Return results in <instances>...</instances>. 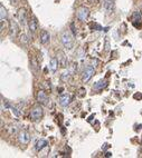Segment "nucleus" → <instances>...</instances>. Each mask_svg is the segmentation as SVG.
Masks as SVG:
<instances>
[{"mask_svg": "<svg viewBox=\"0 0 142 158\" xmlns=\"http://www.w3.org/2000/svg\"><path fill=\"white\" fill-rule=\"evenodd\" d=\"M60 41L67 50H71L73 46H74V39H73V36L71 35V32L68 30H65V31L60 36Z\"/></svg>", "mask_w": 142, "mask_h": 158, "instance_id": "nucleus-1", "label": "nucleus"}, {"mask_svg": "<svg viewBox=\"0 0 142 158\" xmlns=\"http://www.w3.org/2000/svg\"><path fill=\"white\" fill-rule=\"evenodd\" d=\"M90 16V9L85 7V6H81L77 8L76 10V18L79 20V21H86L87 18Z\"/></svg>", "mask_w": 142, "mask_h": 158, "instance_id": "nucleus-2", "label": "nucleus"}, {"mask_svg": "<svg viewBox=\"0 0 142 158\" xmlns=\"http://www.w3.org/2000/svg\"><path fill=\"white\" fill-rule=\"evenodd\" d=\"M43 115H44L43 107L42 106H35L32 110H30V115H29V117H30V119H32V121H37V120H39V119L43 117Z\"/></svg>", "mask_w": 142, "mask_h": 158, "instance_id": "nucleus-3", "label": "nucleus"}, {"mask_svg": "<svg viewBox=\"0 0 142 158\" xmlns=\"http://www.w3.org/2000/svg\"><path fill=\"white\" fill-rule=\"evenodd\" d=\"M95 74V69L94 67H92V66H87L83 71V75H82V80H83L84 83H88L90 80L92 79L93 75Z\"/></svg>", "mask_w": 142, "mask_h": 158, "instance_id": "nucleus-4", "label": "nucleus"}, {"mask_svg": "<svg viewBox=\"0 0 142 158\" xmlns=\"http://www.w3.org/2000/svg\"><path fill=\"white\" fill-rule=\"evenodd\" d=\"M36 98H37V101L39 105H47L48 104V96H47V92L45 90H39L37 92V96H36Z\"/></svg>", "mask_w": 142, "mask_h": 158, "instance_id": "nucleus-5", "label": "nucleus"}, {"mask_svg": "<svg viewBox=\"0 0 142 158\" xmlns=\"http://www.w3.org/2000/svg\"><path fill=\"white\" fill-rule=\"evenodd\" d=\"M18 140H19V142L21 144V145H27V144H29V142H30V135H29V133H27V131H20L19 134H18Z\"/></svg>", "mask_w": 142, "mask_h": 158, "instance_id": "nucleus-6", "label": "nucleus"}, {"mask_svg": "<svg viewBox=\"0 0 142 158\" xmlns=\"http://www.w3.org/2000/svg\"><path fill=\"white\" fill-rule=\"evenodd\" d=\"M17 18L19 20L20 25L24 26L26 24V20H27V11L25 8H19L18 9V12H17Z\"/></svg>", "mask_w": 142, "mask_h": 158, "instance_id": "nucleus-7", "label": "nucleus"}, {"mask_svg": "<svg viewBox=\"0 0 142 158\" xmlns=\"http://www.w3.org/2000/svg\"><path fill=\"white\" fill-rule=\"evenodd\" d=\"M71 96L68 95V94H64V95H60L58 98V103L59 105L62 107H67L69 104H71Z\"/></svg>", "mask_w": 142, "mask_h": 158, "instance_id": "nucleus-8", "label": "nucleus"}, {"mask_svg": "<svg viewBox=\"0 0 142 158\" xmlns=\"http://www.w3.org/2000/svg\"><path fill=\"white\" fill-rule=\"evenodd\" d=\"M9 29H10V35H11L12 37H17L18 32H19V26L17 24V21L11 20L10 24H9Z\"/></svg>", "mask_w": 142, "mask_h": 158, "instance_id": "nucleus-9", "label": "nucleus"}, {"mask_svg": "<svg viewBox=\"0 0 142 158\" xmlns=\"http://www.w3.org/2000/svg\"><path fill=\"white\" fill-rule=\"evenodd\" d=\"M56 58L58 60V63L60 67L65 68L67 66V57L65 56L63 51H58L57 52V56H56Z\"/></svg>", "mask_w": 142, "mask_h": 158, "instance_id": "nucleus-10", "label": "nucleus"}, {"mask_svg": "<svg viewBox=\"0 0 142 158\" xmlns=\"http://www.w3.org/2000/svg\"><path fill=\"white\" fill-rule=\"evenodd\" d=\"M114 0H103V7L107 13H111L114 10Z\"/></svg>", "mask_w": 142, "mask_h": 158, "instance_id": "nucleus-11", "label": "nucleus"}, {"mask_svg": "<svg viewBox=\"0 0 142 158\" xmlns=\"http://www.w3.org/2000/svg\"><path fill=\"white\" fill-rule=\"evenodd\" d=\"M49 39H51V35H49L46 30H43V31L40 32V36H39L40 44L42 45H47L48 42H49Z\"/></svg>", "mask_w": 142, "mask_h": 158, "instance_id": "nucleus-12", "label": "nucleus"}, {"mask_svg": "<svg viewBox=\"0 0 142 158\" xmlns=\"http://www.w3.org/2000/svg\"><path fill=\"white\" fill-rule=\"evenodd\" d=\"M28 27H29V30L32 32H35L37 30V28H38V22H37V19H36L35 17H32L29 19L28 21Z\"/></svg>", "mask_w": 142, "mask_h": 158, "instance_id": "nucleus-13", "label": "nucleus"}, {"mask_svg": "<svg viewBox=\"0 0 142 158\" xmlns=\"http://www.w3.org/2000/svg\"><path fill=\"white\" fill-rule=\"evenodd\" d=\"M58 60H57V58H51V61H49V70L51 71V72H56V70H57V68H58Z\"/></svg>", "mask_w": 142, "mask_h": 158, "instance_id": "nucleus-14", "label": "nucleus"}, {"mask_svg": "<svg viewBox=\"0 0 142 158\" xmlns=\"http://www.w3.org/2000/svg\"><path fill=\"white\" fill-rule=\"evenodd\" d=\"M46 146H47V142H46L45 139H40V140H38L37 144H36V150H37V151H40L44 147H46Z\"/></svg>", "mask_w": 142, "mask_h": 158, "instance_id": "nucleus-15", "label": "nucleus"}, {"mask_svg": "<svg viewBox=\"0 0 142 158\" xmlns=\"http://www.w3.org/2000/svg\"><path fill=\"white\" fill-rule=\"evenodd\" d=\"M7 18V10L5 9L4 4H0V19L1 22H4V20Z\"/></svg>", "mask_w": 142, "mask_h": 158, "instance_id": "nucleus-16", "label": "nucleus"}, {"mask_svg": "<svg viewBox=\"0 0 142 158\" xmlns=\"http://www.w3.org/2000/svg\"><path fill=\"white\" fill-rule=\"evenodd\" d=\"M69 78H71V72H69L68 70H65L63 74H62V76H60V79L63 80L64 83L68 81V80H69Z\"/></svg>", "mask_w": 142, "mask_h": 158, "instance_id": "nucleus-17", "label": "nucleus"}, {"mask_svg": "<svg viewBox=\"0 0 142 158\" xmlns=\"http://www.w3.org/2000/svg\"><path fill=\"white\" fill-rule=\"evenodd\" d=\"M105 86H106V81L101 80V81H99V83H96V85L93 87V89H95V90H100V89H102V88L105 87Z\"/></svg>", "mask_w": 142, "mask_h": 158, "instance_id": "nucleus-18", "label": "nucleus"}, {"mask_svg": "<svg viewBox=\"0 0 142 158\" xmlns=\"http://www.w3.org/2000/svg\"><path fill=\"white\" fill-rule=\"evenodd\" d=\"M20 40H21V42H24V44H27L28 42V38L26 35H21L20 36Z\"/></svg>", "mask_w": 142, "mask_h": 158, "instance_id": "nucleus-19", "label": "nucleus"}, {"mask_svg": "<svg viewBox=\"0 0 142 158\" xmlns=\"http://www.w3.org/2000/svg\"><path fill=\"white\" fill-rule=\"evenodd\" d=\"M104 48H105V51H109V50H110V42H109V38H105V46H104Z\"/></svg>", "mask_w": 142, "mask_h": 158, "instance_id": "nucleus-20", "label": "nucleus"}, {"mask_svg": "<svg viewBox=\"0 0 142 158\" xmlns=\"http://www.w3.org/2000/svg\"><path fill=\"white\" fill-rule=\"evenodd\" d=\"M71 28H72V32H73V35L75 36L76 35V30H75V27H74V24H73V22L71 24Z\"/></svg>", "mask_w": 142, "mask_h": 158, "instance_id": "nucleus-21", "label": "nucleus"}, {"mask_svg": "<svg viewBox=\"0 0 142 158\" xmlns=\"http://www.w3.org/2000/svg\"><path fill=\"white\" fill-rule=\"evenodd\" d=\"M88 1H90V2H94L95 0H88Z\"/></svg>", "mask_w": 142, "mask_h": 158, "instance_id": "nucleus-22", "label": "nucleus"}]
</instances>
